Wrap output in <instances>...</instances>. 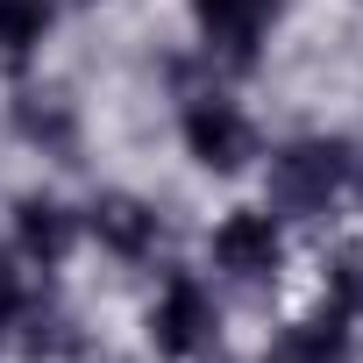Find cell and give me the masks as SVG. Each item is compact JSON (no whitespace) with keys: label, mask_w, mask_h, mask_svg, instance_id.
Instances as JSON below:
<instances>
[{"label":"cell","mask_w":363,"mask_h":363,"mask_svg":"<svg viewBox=\"0 0 363 363\" xmlns=\"http://www.w3.org/2000/svg\"><path fill=\"white\" fill-rule=\"evenodd\" d=\"M349 178V150L328 135H299L271 157V207L278 214H320Z\"/></svg>","instance_id":"cell-1"},{"label":"cell","mask_w":363,"mask_h":363,"mask_svg":"<svg viewBox=\"0 0 363 363\" xmlns=\"http://www.w3.org/2000/svg\"><path fill=\"white\" fill-rule=\"evenodd\" d=\"M186 150H193V164L200 171H242L250 157H257V128H250V114L242 107H228L221 93H200V100H186Z\"/></svg>","instance_id":"cell-2"},{"label":"cell","mask_w":363,"mask_h":363,"mask_svg":"<svg viewBox=\"0 0 363 363\" xmlns=\"http://www.w3.org/2000/svg\"><path fill=\"white\" fill-rule=\"evenodd\" d=\"M214 264H221L228 278H250V285L278 278V264H285V235H278V214L235 207V214L214 228Z\"/></svg>","instance_id":"cell-3"},{"label":"cell","mask_w":363,"mask_h":363,"mask_svg":"<svg viewBox=\"0 0 363 363\" xmlns=\"http://www.w3.org/2000/svg\"><path fill=\"white\" fill-rule=\"evenodd\" d=\"M278 15H285V0H193L207 50H221L228 65H257V43L271 36Z\"/></svg>","instance_id":"cell-4"},{"label":"cell","mask_w":363,"mask_h":363,"mask_svg":"<svg viewBox=\"0 0 363 363\" xmlns=\"http://www.w3.org/2000/svg\"><path fill=\"white\" fill-rule=\"evenodd\" d=\"M214 328H221V313H214V299H207L193 278H171V285H164V299H157V313H150V335H157V349H164V356L214 349Z\"/></svg>","instance_id":"cell-5"},{"label":"cell","mask_w":363,"mask_h":363,"mask_svg":"<svg viewBox=\"0 0 363 363\" xmlns=\"http://www.w3.org/2000/svg\"><path fill=\"white\" fill-rule=\"evenodd\" d=\"M86 228H93L100 250H114V257H128V264L157 250V207H143L135 193H100V200L86 207Z\"/></svg>","instance_id":"cell-6"},{"label":"cell","mask_w":363,"mask_h":363,"mask_svg":"<svg viewBox=\"0 0 363 363\" xmlns=\"http://www.w3.org/2000/svg\"><path fill=\"white\" fill-rule=\"evenodd\" d=\"M15 242H22V257L36 271H57L72 257V242H79V221H72V207H57L43 193H22L15 200Z\"/></svg>","instance_id":"cell-7"},{"label":"cell","mask_w":363,"mask_h":363,"mask_svg":"<svg viewBox=\"0 0 363 363\" xmlns=\"http://www.w3.org/2000/svg\"><path fill=\"white\" fill-rule=\"evenodd\" d=\"M342 349H349V313L342 306H320L299 328H285L264 363H342Z\"/></svg>","instance_id":"cell-8"},{"label":"cell","mask_w":363,"mask_h":363,"mask_svg":"<svg viewBox=\"0 0 363 363\" xmlns=\"http://www.w3.org/2000/svg\"><path fill=\"white\" fill-rule=\"evenodd\" d=\"M50 36V0H0V57L22 65Z\"/></svg>","instance_id":"cell-9"},{"label":"cell","mask_w":363,"mask_h":363,"mask_svg":"<svg viewBox=\"0 0 363 363\" xmlns=\"http://www.w3.org/2000/svg\"><path fill=\"white\" fill-rule=\"evenodd\" d=\"M15 128L29 143H43V150H72V107L57 93H22L15 100Z\"/></svg>","instance_id":"cell-10"},{"label":"cell","mask_w":363,"mask_h":363,"mask_svg":"<svg viewBox=\"0 0 363 363\" xmlns=\"http://www.w3.org/2000/svg\"><path fill=\"white\" fill-rule=\"evenodd\" d=\"M335 306L342 313H363V250H342L335 257Z\"/></svg>","instance_id":"cell-11"},{"label":"cell","mask_w":363,"mask_h":363,"mask_svg":"<svg viewBox=\"0 0 363 363\" xmlns=\"http://www.w3.org/2000/svg\"><path fill=\"white\" fill-rule=\"evenodd\" d=\"M22 306H29V292H22V271L0 257V328H15L22 320Z\"/></svg>","instance_id":"cell-12"},{"label":"cell","mask_w":363,"mask_h":363,"mask_svg":"<svg viewBox=\"0 0 363 363\" xmlns=\"http://www.w3.org/2000/svg\"><path fill=\"white\" fill-rule=\"evenodd\" d=\"M79 8H93V0H79Z\"/></svg>","instance_id":"cell-13"}]
</instances>
